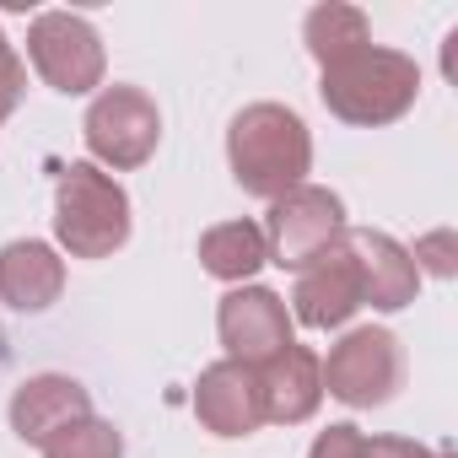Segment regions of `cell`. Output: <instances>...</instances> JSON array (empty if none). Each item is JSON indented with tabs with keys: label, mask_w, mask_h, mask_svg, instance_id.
<instances>
[{
	"label": "cell",
	"mask_w": 458,
	"mask_h": 458,
	"mask_svg": "<svg viewBox=\"0 0 458 458\" xmlns=\"http://www.w3.org/2000/svg\"><path fill=\"white\" fill-rule=\"evenodd\" d=\"M6 415H12V431H17L22 442L44 447L60 426L92 415V394H87L76 377H65V372H38V377H22V383H17Z\"/></svg>",
	"instance_id": "obj_13"
},
{
	"label": "cell",
	"mask_w": 458,
	"mask_h": 458,
	"mask_svg": "<svg viewBox=\"0 0 458 458\" xmlns=\"http://www.w3.org/2000/svg\"><path fill=\"white\" fill-rule=\"evenodd\" d=\"M410 259H415V270H420V276H437V281H453V270H458V238L447 233V226H437V233H426V238H415V249H410Z\"/></svg>",
	"instance_id": "obj_18"
},
{
	"label": "cell",
	"mask_w": 458,
	"mask_h": 458,
	"mask_svg": "<svg viewBox=\"0 0 458 458\" xmlns=\"http://www.w3.org/2000/svg\"><path fill=\"white\" fill-rule=\"evenodd\" d=\"M324 367V394L351 404V410H372V404H388L404 383V345L394 329L383 324H361V329H345L329 356H318Z\"/></svg>",
	"instance_id": "obj_5"
},
{
	"label": "cell",
	"mask_w": 458,
	"mask_h": 458,
	"mask_svg": "<svg viewBox=\"0 0 458 458\" xmlns=\"http://www.w3.org/2000/svg\"><path fill=\"white\" fill-rule=\"evenodd\" d=\"M442 71H447V81L458 76V33H447V49H442Z\"/></svg>",
	"instance_id": "obj_22"
},
{
	"label": "cell",
	"mask_w": 458,
	"mask_h": 458,
	"mask_svg": "<svg viewBox=\"0 0 458 458\" xmlns=\"http://www.w3.org/2000/svg\"><path fill=\"white\" fill-rule=\"evenodd\" d=\"M308 458H367V431L351 426V420H335V426H324L313 437Z\"/></svg>",
	"instance_id": "obj_19"
},
{
	"label": "cell",
	"mask_w": 458,
	"mask_h": 458,
	"mask_svg": "<svg viewBox=\"0 0 458 458\" xmlns=\"http://www.w3.org/2000/svg\"><path fill=\"white\" fill-rule=\"evenodd\" d=\"M367 308L361 297V270H356V254L345 243V233L297 270V286H292V324L302 329H345L356 313Z\"/></svg>",
	"instance_id": "obj_9"
},
{
	"label": "cell",
	"mask_w": 458,
	"mask_h": 458,
	"mask_svg": "<svg viewBox=\"0 0 458 458\" xmlns=\"http://www.w3.org/2000/svg\"><path fill=\"white\" fill-rule=\"evenodd\" d=\"M199 265L205 276L226 281V286H249L265 265H270V249H265V226L259 221H221L199 238Z\"/></svg>",
	"instance_id": "obj_15"
},
{
	"label": "cell",
	"mask_w": 458,
	"mask_h": 458,
	"mask_svg": "<svg viewBox=\"0 0 458 458\" xmlns=\"http://www.w3.org/2000/svg\"><path fill=\"white\" fill-rule=\"evenodd\" d=\"M55 238L71 259H114L130 243L124 183L92 162H71L55 183Z\"/></svg>",
	"instance_id": "obj_3"
},
{
	"label": "cell",
	"mask_w": 458,
	"mask_h": 458,
	"mask_svg": "<svg viewBox=\"0 0 458 458\" xmlns=\"http://www.w3.org/2000/svg\"><path fill=\"white\" fill-rule=\"evenodd\" d=\"M194 415L210 437H254L265 426L259 404V372L243 361H210L194 383Z\"/></svg>",
	"instance_id": "obj_10"
},
{
	"label": "cell",
	"mask_w": 458,
	"mask_h": 458,
	"mask_svg": "<svg viewBox=\"0 0 458 458\" xmlns=\"http://www.w3.org/2000/svg\"><path fill=\"white\" fill-rule=\"evenodd\" d=\"M65 292V259L60 249L38 238H17L0 249V302L12 313H44Z\"/></svg>",
	"instance_id": "obj_14"
},
{
	"label": "cell",
	"mask_w": 458,
	"mask_h": 458,
	"mask_svg": "<svg viewBox=\"0 0 458 458\" xmlns=\"http://www.w3.org/2000/svg\"><path fill=\"white\" fill-rule=\"evenodd\" d=\"M226 167L254 199H281L313 173V135L286 103H249L226 124Z\"/></svg>",
	"instance_id": "obj_1"
},
{
	"label": "cell",
	"mask_w": 458,
	"mask_h": 458,
	"mask_svg": "<svg viewBox=\"0 0 458 458\" xmlns=\"http://www.w3.org/2000/svg\"><path fill=\"white\" fill-rule=\"evenodd\" d=\"M367 458H431V447L410 437H367Z\"/></svg>",
	"instance_id": "obj_21"
},
{
	"label": "cell",
	"mask_w": 458,
	"mask_h": 458,
	"mask_svg": "<svg viewBox=\"0 0 458 458\" xmlns=\"http://www.w3.org/2000/svg\"><path fill=\"white\" fill-rule=\"evenodd\" d=\"M302 44H308V55L318 60V71H329V65H340V60H351V55H361V49L372 44V22H367L361 6L324 0V6H313V12L302 17Z\"/></svg>",
	"instance_id": "obj_16"
},
{
	"label": "cell",
	"mask_w": 458,
	"mask_h": 458,
	"mask_svg": "<svg viewBox=\"0 0 458 458\" xmlns=\"http://www.w3.org/2000/svg\"><path fill=\"white\" fill-rule=\"evenodd\" d=\"M345 199L324 183H297L292 194L270 199V216H265V249H270V265L281 270H302L308 259H318L340 233H345Z\"/></svg>",
	"instance_id": "obj_7"
},
{
	"label": "cell",
	"mask_w": 458,
	"mask_h": 458,
	"mask_svg": "<svg viewBox=\"0 0 458 458\" xmlns=\"http://www.w3.org/2000/svg\"><path fill=\"white\" fill-rule=\"evenodd\" d=\"M22 92H28V60L6 44V33H0V124L17 114Z\"/></svg>",
	"instance_id": "obj_20"
},
{
	"label": "cell",
	"mask_w": 458,
	"mask_h": 458,
	"mask_svg": "<svg viewBox=\"0 0 458 458\" xmlns=\"http://www.w3.org/2000/svg\"><path fill=\"white\" fill-rule=\"evenodd\" d=\"M292 313L286 297L270 286H233L216 308V335L226 345V361H243V367H265L270 356H281L297 335H292Z\"/></svg>",
	"instance_id": "obj_8"
},
{
	"label": "cell",
	"mask_w": 458,
	"mask_h": 458,
	"mask_svg": "<svg viewBox=\"0 0 458 458\" xmlns=\"http://www.w3.org/2000/svg\"><path fill=\"white\" fill-rule=\"evenodd\" d=\"M318 98L335 119H345L356 130H377V124H394L415 108L420 65L404 49L367 44L361 55H351V60H340L318 76Z\"/></svg>",
	"instance_id": "obj_2"
},
{
	"label": "cell",
	"mask_w": 458,
	"mask_h": 458,
	"mask_svg": "<svg viewBox=\"0 0 458 458\" xmlns=\"http://www.w3.org/2000/svg\"><path fill=\"white\" fill-rule=\"evenodd\" d=\"M81 140L92 151V167H103V173L108 167L114 173H135L162 146V108H157L151 92L114 81V87H103L92 98V108L81 119Z\"/></svg>",
	"instance_id": "obj_4"
},
{
	"label": "cell",
	"mask_w": 458,
	"mask_h": 458,
	"mask_svg": "<svg viewBox=\"0 0 458 458\" xmlns=\"http://www.w3.org/2000/svg\"><path fill=\"white\" fill-rule=\"evenodd\" d=\"M259 372V404H265V426H302L318 415L324 404V367H318V351L308 345H286L281 356H270Z\"/></svg>",
	"instance_id": "obj_12"
},
{
	"label": "cell",
	"mask_w": 458,
	"mask_h": 458,
	"mask_svg": "<svg viewBox=\"0 0 458 458\" xmlns=\"http://www.w3.org/2000/svg\"><path fill=\"white\" fill-rule=\"evenodd\" d=\"M28 65L38 71L44 87H55L60 98H87L103 92L108 76V55L103 38L87 17L76 12H38L28 28Z\"/></svg>",
	"instance_id": "obj_6"
},
{
	"label": "cell",
	"mask_w": 458,
	"mask_h": 458,
	"mask_svg": "<svg viewBox=\"0 0 458 458\" xmlns=\"http://www.w3.org/2000/svg\"><path fill=\"white\" fill-rule=\"evenodd\" d=\"M38 453H44V458H124V437H119L114 420H103V415H81V420L60 426Z\"/></svg>",
	"instance_id": "obj_17"
},
{
	"label": "cell",
	"mask_w": 458,
	"mask_h": 458,
	"mask_svg": "<svg viewBox=\"0 0 458 458\" xmlns=\"http://www.w3.org/2000/svg\"><path fill=\"white\" fill-rule=\"evenodd\" d=\"M345 243L356 254L361 270V297L377 313H399L420 297V270L410 259V249L388 233H372V226H345Z\"/></svg>",
	"instance_id": "obj_11"
},
{
	"label": "cell",
	"mask_w": 458,
	"mask_h": 458,
	"mask_svg": "<svg viewBox=\"0 0 458 458\" xmlns=\"http://www.w3.org/2000/svg\"><path fill=\"white\" fill-rule=\"evenodd\" d=\"M431 458H453V453H431Z\"/></svg>",
	"instance_id": "obj_23"
}]
</instances>
